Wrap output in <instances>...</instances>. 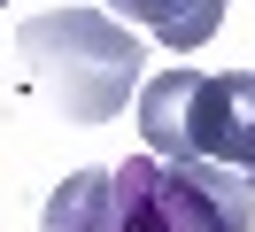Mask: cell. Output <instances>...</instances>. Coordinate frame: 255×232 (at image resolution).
I'll return each mask as SVG.
<instances>
[{"instance_id":"obj_1","label":"cell","mask_w":255,"mask_h":232,"mask_svg":"<svg viewBox=\"0 0 255 232\" xmlns=\"http://www.w3.org/2000/svg\"><path fill=\"white\" fill-rule=\"evenodd\" d=\"M16 54L31 70V85L78 124L124 116V101L139 93V39L109 8H47V15H31L16 31Z\"/></svg>"},{"instance_id":"obj_2","label":"cell","mask_w":255,"mask_h":232,"mask_svg":"<svg viewBox=\"0 0 255 232\" xmlns=\"http://www.w3.org/2000/svg\"><path fill=\"white\" fill-rule=\"evenodd\" d=\"M116 178V232H255V186L224 163L131 155Z\"/></svg>"},{"instance_id":"obj_4","label":"cell","mask_w":255,"mask_h":232,"mask_svg":"<svg viewBox=\"0 0 255 232\" xmlns=\"http://www.w3.org/2000/svg\"><path fill=\"white\" fill-rule=\"evenodd\" d=\"M39 232H116V178L109 170H70L47 194Z\"/></svg>"},{"instance_id":"obj_5","label":"cell","mask_w":255,"mask_h":232,"mask_svg":"<svg viewBox=\"0 0 255 232\" xmlns=\"http://www.w3.org/2000/svg\"><path fill=\"white\" fill-rule=\"evenodd\" d=\"M0 8H8V0H0Z\"/></svg>"},{"instance_id":"obj_3","label":"cell","mask_w":255,"mask_h":232,"mask_svg":"<svg viewBox=\"0 0 255 232\" xmlns=\"http://www.w3.org/2000/svg\"><path fill=\"white\" fill-rule=\"evenodd\" d=\"M224 8H232V0H109L116 23H139L147 39H162L170 54L209 46V39H217V23H224Z\"/></svg>"}]
</instances>
